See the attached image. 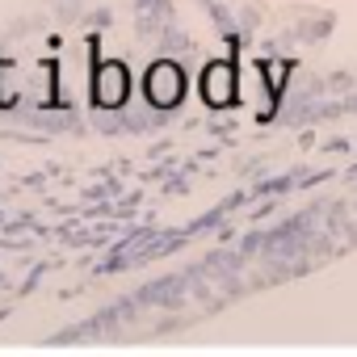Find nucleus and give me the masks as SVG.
<instances>
[{
    "instance_id": "nucleus-1",
    "label": "nucleus",
    "mask_w": 357,
    "mask_h": 357,
    "mask_svg": "<svg viewBox=\"0 0 357 357\" xmlns=\"http://www.w3.org/2000/svg\"><path fill=\"white\" fill-rule=\"evenodd\" d=\"M126 93H130V76H126V68L101 59L97 72H93V101H97L101 109H118V105L126 101Z\"/></svg>"
},
{
    "instance_id": "nucleus-3",
    "label": "nucleus",
    "mask_w": 357,
    "mask_h": 357,
    "mask_svg": "<svg viewBox=\"0 0 357 357\" xmlns=\"http://www.w3.org/2000/svg\"><path fill=\"white\" fill-rule=\"evenodd\" d=\"M13 76H22V68H17V63H9V59H0V109L17 105V89H13Z\"/></svg>"
},
{
    "instance_id": "nucleus-2",
    "label": "nucleus",
    "mask_w": 357,
    "mask_h": 357,
    "mask_svg": "<svg viewBox=\"0 0 357 357\" xmlns=\"http://www.w3.org/2000/svg\"><path fill=\"white\" fill-rule=\"evenodd\" d=\"M147 97L155 105H176V97H181V72H176V63H155L147 72Z\"/></svg>"
}]
</instances>
